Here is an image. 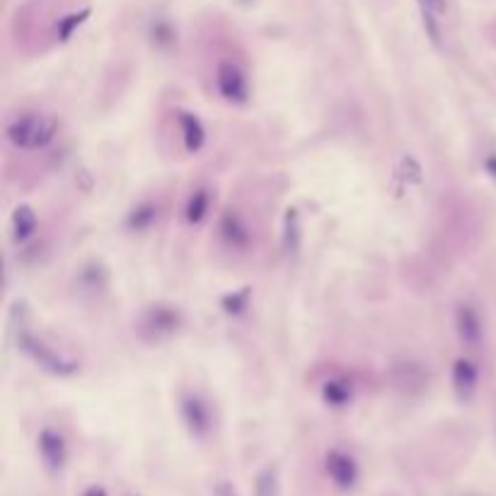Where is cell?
Segmentation results:
<instances>
[{"label":"cell","mask_w":496,"mask_h":496,"mask_svg":"<svg viewBox=\"0 0 496 496\" xmlns=\"http://www.w3.org/2000/svg\"><path fill=\"white\" fill-rule=\"evenodd\" d=\"M322 400L330 407H347L351 402V383L344 378H330L322 385Z\"/></svg>","instance_id":"4fadbf2b"},{"label":"cell","mask_w":496,"mask_h":496,"mask_svg":"<svg viewBox=\"0 0 496 496\" xmlns=\"http://www.w3.org/2000/svg\"><path fill=\"white\" fill-rule=\"evenodd\" d=\"M56 134H58V124L54 117L37 114V111L18 114L5 126V136L19 150H44L54 143Z\"/></svg>","instance_id":"6da1fadb"},{"label":"cell","mask_w":496,"mask_h":496,"mask_svg":"<svg viewBox=\"0 0 496 496\" xmlns=\"http://www.w3.org/2000/svg\"><path fill=\"white\" fill-rule=\"evenodd\" d=\"M18 349L37 363L42 370L46 373H51V376H61V378H68V376H75L80 366L75 363V361L65 359L61 356L58 351H54L51 347H46L44 341L37 340L34 334H29V332H22L18 337Z\"/></svg>","instance_id":"7a4b0ae2"},{"label":"cell","mask_w":496,"mask_h":496,"mask_svg":"<svg viewBox=\"0 0 496 496\" xmlns=\"http://www.w3.org/2000/svg\"><path fill=\"white\" fill-rule=\"evenodd\" d=\"M455 332H458V340L469 347V349H477L485 337V327H482V317L472 308V305H458L455 310Z\"/></svg>","instance_id":"ba28073f"},{"label":"cell","mask_w":496,"mask_h":496,"mask_svg":"<svg viewBox=\"0 0 496 496\" xmlns=\"http://www.w3.org/2000/svg\"><path fill=\"white\" fill-rule=\"evenodd\" d=\"M257 496H276V472L274 469H264V472L259 475Z\"/></svg>","instance_id":"d6986e66"},{"label":"cell","mask_w":496,"mask_h":496,"mask_svg":"<svg viewBox=\"0 0 496 496\" xmlns=\"http://www.w3.org/2000/svg\"><path fill=\"white\" fill-rule=\"evenodd\" d=\"M37 448L49 469H61L65 465V460H68V443H65V436L58 431V429H51V426H46V429L39 431Z\"/></svg>","instance_id":"8992f818"},{"label":"cell","mask_w":496,"mask_h":496,"mask_svg":"<svg viewBox=\"0 0 496 496\" xmlns=\"http://www.w3.org/2000/svg\"><path fill=\"white\" fill-rule=\"evenodd\" d=\"M240 3H242V5H252L255 0H240Z\"/></svg>","instance_id":"603a6c76"},{"label":"cell","mask_w":496,"mask_h":496,"mask_svg":"<svg viewBox=\"0 0 496 496\" xmlns=\"http://www.w3.org/2000/svg\"><path fill=\"white\" fill-rule=\"evenodd\" d=\"M179 313L170 305H150L143 317H141V332L148 334V337H165V334H172V332L179 327Z\"/></svg>","instance_id":"5b68a950"},{"label":"cell","mask_w":496,"mask_h":496,"mask_svg":"<svg viewBox=\"0 0 496 496\" xmlns=\"http://www.w3.org/2000/svg\"><path fill=\"white\" fill-rule=\"evenodd\" d=\"M400 175L405 179L407 184H419L422 182V165L414 160V157H402V163H400Z\"/></svg>","instance_id":"ac0fdd59"},{"label":"cell","mask_w":496,"mask_h":496,"mask_svg":"<svg viewBox=\"0 0 496 496\" xmlns=\"http://www.w3.org/2000/svg\"><path fill=\"white\" fill-rule=\"evenodd\" d=\"M479 383L477 366L469 359H458L453 363V390L462 402H468L469 397L475 395Z\"/></svg>","instance_id":"9c48e42d"},{"label":"cell","mask_w":496,"mask_h":496,"mask_svg":"<svg viewBox=\"0 0 496 496\" xmlns=\"http://www.w3.org/2000/svg\"><path fill=\"white\" fill-rule=\"evenodd\" d=\"M485 167H487V172L496 179V157H487V163H485Z\"/></svg>","instance_id":"44dd1931"},{"label":"cell","mask_w":496,"mask_h":496,"mask_svg":"<svg viewBox=\"0 0 496 496\" xmlns=\"http://www.w3.org/2000/svg\"><path fill=\"white\" fill-rule=\"evenodd\" d=\"M37 213L32 211L29 206H18L12 211V218H10V228H12V240L15 242H27L34 233H37Z\"/></svg>","instance_id":"7c38bea8"},{"label":"cell","mask_w":496,"mask_h":496,"mask_svg":"<svg viewBox=\"0 0 496 496\" xmlns=\"http://www.w3.org/2000/svg\"><path fill=\"white\" fill-rule=\"evenodd\" d=\"M216 88L221 92L223 100L233 102V104H242L249 97L248 75L242 73V68L233 61H223L218 64L216 71Z\"/></svg>","instance_id":"3957f363"},{"label":"cell","mask_w":496,"mask_h":496,"mask_svg":"<svg viewBox=\"0 0 496 496\" xmlns=\"http://www.w3.org/2000/svg\"><path fill=\"white\" fill-rule=\"evenodd\" d=\"M182 419L187 429L196 439H203L211 431V409L199 395H187L182 400Z\"/></svg>","instance_id":"52a82bcc"},{"label":"cell","mask_w":496,"mask_h":496,"mask_svg":"<svg viewBox=\"0 0 496 496\" xmlns=\"http://www.w3.org/2000/svg\"><path fill=\"white\" fill-rule=\"evenodd\" d=\"M298 245H301V221H298V211L288 209L284 218V249L295 252Z\"/></svg>","instance_id":"9a60e30c"},{"label":"cell","mask_w":496,"mask_h":496,"mask_svg":"<svg viewBox=\"0 0 496 496\" xmlns=\"http://www.w3.org/2000/svg\"><path fill=\"white\" fill-rule=\"evenodd\" d=\"M83 496H107V492H104V489H102V487H90V489H88V492H85Z\"/></svg>","instance_id":"7402d4cb"},{"label":"cell","mask_w":496,"mask_h":496,"mask_svg":"<svg viewBox=\"0 0 496 496\" xmlns=\"http://www.w3.org/2000/svg\"><path fill=\"white\" fill-rule=\"evenodd\" d=\"M209 209H211V194L209 189H196V192L189 196L187 202V209H184V216H187V223L192 225H199V223L209 216Z\"/></svg>","instance_id":"5bb4252c"},{"label":"cell","mask_w":496,"mask_h":496,"mask_svg":"<svg viewBox=\"0 0 496 496\" xmlns=\"http://www.w3.org/2000/svg\"><path fill=\"white\" fill-rule=\"evenodd\" d=\"M324 469H327L330 479L340 489L354 487V482L359 479V465H356V460H354L351 453L341 451V448L327 451V455H324Z\"/></svg>","instance_id":"277c9868"},{"label":"cell","mask_w":496,"mask_h":496,"mask_svg":"<svg viewBox=\"0 0 496 496\" xmlns=\"http://www.w3.org/2000/svg\"><path fill=\"white\" fill-rule=\"evenodd\" d=\"M90 15V10H80V12H71V15H65L58 25H56V39L58 42H68V39L73 37V32L80 25H83L85 19Z\"/></svg>","instance_id":"2e32d148"},{"label":"cell","mask_w":496,"mask_h":496,"mask_svg":"<svg viewBox=\"0 0 496 496\" xmlns=\"http://www.w3.org/2000/svg\"><path fill=\"white\" fill-rule=\"evenodd\" d=\"M422 15H443L446 12V0H419Z\"/></svg>","instance_id":"ffe728a7"},{"label":"cell","mask_w":496,"mask_h":496,"mask_svg":"<svg viewBox=\"0 0 496 496\" xmlns=\"http://www.w3.org/2000/svg\"><path fill=\"white\" fill-rule=\"evenodd\" d=\"M221 238L228 242L230 248L245 249L249 245V228L248 223L240 218L235 211H228L221 218Z\"/></svg>","instance_id":"30bf717a"},{"label":"cell","mask_w":496,"mask_h":496,"mask_svg":"<svg viewBox=\"0 0 496 496\" xmlns=\"http://www.w3.org/2000/svg\"><path fill=\"white\" fill-rule=\"evenodd\" d=\"M179 129H182V138H184V148L189 153H199L206 143V129L199 117H194L189 111H182L179 114Z\"/></svg>","instance_id":"8fae6325"},{"label":"cell","mask_w":496,"mask_h":496,"mask_svg":"<svg viewBox=\"0 0 496 496\" xmlns=\"http://www.w3.org/2000/svg\"><path fill=\"white\" fill-rule=\"evenodd\" d=\"M157 209L153 203H141L138 209H134L129 216V228L131 230H148L150 223L156 221Z\"/></svg>","instance_id":"e0dca14e"}]
</instances>
